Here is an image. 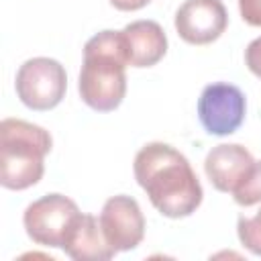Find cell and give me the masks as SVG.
I'll use <instances>...</instances> for the list:
<instances>
[{
  "instance_id": "1",
  "label": "cell",
  "mask_w": 261,
  "mask_h": 261,
  "mask_svg": "<svg viewBox=\"0 0 261 261\" xmlns=\"http://www.w3.org/2000/svg\"><path fill=\"white\" fill-rule=\"evenodd\" d=\"M137 184L167 218H186L202 204V186L190 161L167 143H147L133 163Z\"/></svg>"
},
{
  "instance_id": "2",
  "label": "cell",
  "mask_w": 261,
  "mask_h": 261,
  "mask_svg": "<svg viewBox=\"0 0 261 261\" xmlns=\"http://www.w3.org/2000/svg\"><path fill=\"white\" fill-rule=\"evenodd\" d=\"M126 47L122 31H102L84 45L77 90L92 110L110 112L126 94Z\"/></svg>"
},
{
  "instance_id": "3",
  "label": "cell",
  "mask_w": 261,
  "mask_h": 261,
  "mask_svg": "<svg viewBox=\"0 0 261 261\" xmlns=\"http://www.w3.org/2000/svg\"><path fill=\"white\" fill-rule=\"evenodd\" d=\"M51 135L33 122L4 118L0 122V184L6 190H27L45 173Z\"/></svg>"
},
{
  "instance_id": "4",
  "label": "cell",
  "mask_w": 261,
  "mask_h": 261,
  "mask_svg": "<svg viewBox=\"0 0 261 261\" xmlns=\"http://www.w3.org/2000/svg\"><path fill=\"white\" fill-rule=\"evenodd\" d=\"M16 94L31 110L55 108L67 90V73L57 59L33 57L27 59L16 71Z\"/></svg>"
},
{
  "instance_id": "5",
  "label": "cell",
  "mask_w": 261,
  "mask_h": 261,
  "mask_svg": "<svg viewBox=\"0 0 261 261\" xmlns=\"http://www.w3.org/2000/svg\"><path fill=\"white\" fill-rule=\"evenodd\" d=\"M80 208L63 194H47L31 202L24 210L22 222L33 243L43 247H63V241L80 216Z\"/></svg>"
},
{
  "instance_id": "6",
  "label": "cell",
  "mask_w": 261,
  "mask_h": 261,
  "mask_svg": "<svg viewBox=\"0 0 261 261\" xmlns=\"http://www.w3.org/2000/svg\"><path fill=\"white\" fill-rule=\"evenodd\" d=\"M245 94L226 82L208 84L198 98V118L208 135H232L245 120Z\"/></svg>"
},
{
  "instance_id": "7",
  "label": "cell",
  "mask_w": 261,
  "mask_h": 261,
  "mask_svg": "<svg viewBox=\"0 0 261 261\" xmlns=\"http://www.w3.org/2000/svg\"><path fill=\"white\" fill-rule=\"evenodd\" d=\"M98 220L106 241L116 253L139 247L145 237V216L139 202L130 196L120 194L108 198L102 206Z\"/></svg>"
},
{
  "instance_id": "8",
  "label": "cell",
  "mask_w": 261,
  "mask_h": 261,
  "mask_svg": "<svg viewBox=\"0 0 261 261\" xmlns=\"http://www.w3.org/2000/svg\"><path fill=\"white\" fill-rule=\"evenodd\" d=\"M226 24L228 14L220 0H186L175 12V31L190 45L216 41Z\"/></svg>"
},
{
  "instance_id": "9",
  "label": "cell",
  "mask_w": 261,
  "mask_h": 261,
  "mask_svg": "<svg viewBox=\"0 0 261 261\" xmlns=\"http://www.w3.org/2000/svg\"><path fill=\"white\" fill-rule=\"evenodd\" d=\"M255 159L253 155L237 143L230 145H216L208 151L204 161V171L210 184L224 194H232L253 169Z\"/></svg>"
},
{
  "instance_id": "10",
  "label": "cell",
  "mask_w": 261,
  "mask_h": 261,
  "mask_svg": "<svg viewBox=\"0 0 261 261\" xmlns=\"http://www.w3.org/2000/svg\"><path fill=\"white\" fill-rule=\"evenodd\" d=\"M75 261H108L116 255V251L106 241L100 220L92 214H80L61 247Z\"/></svg>"
},
{
  "instance_id": "11",
  "label": "cell",
  "mask_w": 261,
  "mask_h": 261,
  "mask_svg": "<svg viewBox=\"0 0 261 261\" xmlns=\"http://www.w3.org/2000/svg\"><path fill=\"white\" fill-rule=\"evenodd\" d=\"M128 65L151 67L167 53V37L155 20H135L122 29Z\"/></svg>"
},
{
  "instance_id": "12",
  "label": "cell",
  "mask_w": 261,
  "mask_h": 261,
  "mask_svg": "<svg viewBox=\"0 0 261 261\" xmlns=\"http://www.w3.org/2000/svg\"><path fill=\"white\" fill-rule=\"evenodd\" d=\"M237 234L245 249L261 257V210L255 216H241L237 222Z\"/></svg>"
},
{
  "instance_id": "13",
  "label": "cell",
  "mask_w": 261,
  "mask_h": 261,
  "mask_svg": "<svg viewBox=\"0 0 261 261\" xmlns=\"http://www.w3.org/2000/svg\"><path fill=\"white\" fill-rule=\"evenodd\" d=\"M232 198L241 206H253L261 202V161H255L245 181L232 192Z\"/></svg>"
},
{
  "instance_id": "14",
  "label": "cell",
  "mask_w": 261,
  "mask_h": 261,
  "mask_svg": "<svg viewBox=\"0 0 261 261\" xmlns=\"http://www.w3.org/2000/svg\"><path fill=\"white\" fill-rule=\"evenodd\" d=\"M241 16L251 27H261V0H239Z\"/></svg>"
},
{
  "instance_id": "15",
  "label": "cell",
  "mask_w": 261,
  "mask_h": 261,
  "mask_svg": "<svg viewBox=\"0 0 261 261\" xmlns=\"http://www.w3.org/2000/svg\"><path fill=\"white\" fill-rule=\"evenodd\" d=\"M245 63L251 69V73L261 77V37L253 39L247 45V49H245Z\"/></svg>"
},
{
  "instance_id": "16",
  "label": "cell",
  "mask_w": 261,
  "mask_h": 261,
  "mask_svg": "<svg viewBox=\"0 0 261 261\" xmlns=\"http://www.w3.org/2000/svg\"><path fill=\"white\" fill-rule=\"evenodd\" d=\"M151 0H110V4L114 6V8H118V10H124V12H133V10H141V8H145L147 4H149Z\"/></svg>"
}]
</instances>
